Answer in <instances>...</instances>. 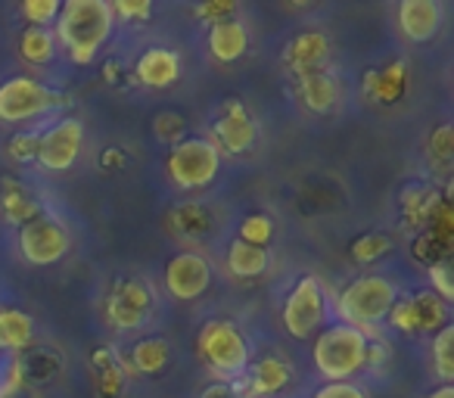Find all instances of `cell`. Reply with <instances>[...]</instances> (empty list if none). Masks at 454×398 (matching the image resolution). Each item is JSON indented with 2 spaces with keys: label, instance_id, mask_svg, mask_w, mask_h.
<instances>
[{
  "label": "cell",
  "instance_id": "cell-3",
  "mask_svg": "<svg viewBox=\"0 0 454 398\" xmlns=\"http://www.w3.org/2000/svg\"><path fill=\"white\" fill-rule=\"evenodd\" d=\"M398 302V290L389 277H380V274H367L358 277L355 284H348L346 290L336 299V311L348 327L361 330L380 324L383 317H389L392 305Z\"/></svg>",
  "mask_w": 454,
  "mask_h": 398
},
{
  "label": "cell",
  "instance_id": "cell-15",
  "mask_svg": "<svg viewBox=\"0 0 454 398\" xmlns=\"http://www.w3.org/2000/svg\"><path fill=\"white\" fill-rule=\"evenodd\" d=\"M134 75L146 88H168L181 78V57L168 47H150V51L140 53Z\"/></svg>",
  "mask_w": 454,
  "mask_h": 398
},
{
  "label": "cell",
  "instance_id": "cell-34",
  "mask_svg": "<svg viewBox=\"0 0 454 398\" xmlns=\"http://www.w3.org/2000/svg\"><path fill=\"white\" fill-rule=\"evenodd\" d=\"M429 280H433V290L442 302H454V286H451V268L445 261H435L429 265Z\"/></svg>",
  "mask_w": 454,
  "mask_h": 398
},
{
  "label": "cell",
  "instance_id": "cell-14",
  "mask_svg": "<svg viewBox=\"0 0 454 398\" xmlns=\"http://www.w3.org/2000/svg\"><path fill=\"white\" fill-rule=\"evenodd\" d=\"M442 26V7L435 0H402L398 4V28L411 41H429Z\"/></svg>",
  "mask_w": 454,
  "mask_h": 398
},
{
  "label": "cell",
  "instance_id": "cell-20",
  "mask_svg": "<svg viewBox=\"0 0 454 398\" xmlns=\"http://www.w3.org/2000/svg\"><path fill=\"white\" fill-rule=\"evenodd\" d=\"M327 53H330V41L321 32H305L296 41H290L286 47V66L293 72H305V69H317V66H327Z\"/></svg>",
  "mask_w": 454,
  "mask_h": 398
},
{
  "label": "cell",
  "instance_id": "cell-36",
  "mask_svg": "<svg viewBox=\"0 0 454 398\" xmlns=\"http://www.w3.org/2000/svg\"><path fill=\"white\" fill-rule=\"evenodd\" d=\"M113 7V16L119 13V16H125V20H150V13H153V4L150 0H119V4H109Z\"/></svg>",
  "mask_w": 454,
  "mask_h": 398
},
{
  "label": "cell",
  "instance_id": "cell-29",
  "mask_svg": "<svg viewBox=\"0 0 454 398\" xmlns=\"http://www.w3.org/2000/svg\"><path fill=\"white\" fill-rule=\"evenodd\" d=\"M392 249V240L386 234H364L352 243V259L361 261V265H371L380 255H386Z\"/></svg>",
  "mask_w": 454,
  "mask_h": 398
},
{
  "label": "cell",
  "instance_id": "cell-30",
  "mask_svg": "<svg viewBox=\"0 0 454 398\" xmlns=\"http://www.w3.org/2000/svg\"><path fill=\"white\" fill-rule=\"evenodd\" d=\"M59 0H26L22 4V16L32 22V28H47L59 16Z\"/></svg>",
  "mask_w": 454,
  "mask_h": 398
},
{
  "label": "cell",
  "instance_id": "cell-25",
  "mask_svg": "<svg viewBox=\"0 0 454 398\" xmlns=\"http://www.w3.org/2000/svg\"><path fill=\"white\" fill-rule=\"evenodd\" d=\"M404 84H408V69H404V63H392L389 69H383V72H367V78H364V90L373 100H383V103L395 100L404 90Z\"/></svg>",
  "mask_w": 454,
  "mask_h": 398
},
{
  "label": "cell",
  "instance_id": "cell-27",
  "mask_svg": "<svg viewBox=\"0 0 454 398\" xmlns=\"http://www.w3.org/2000/svg\"><path fill=\"white\" fill-rule=\"evenodd\" d=\"M168 364V342L153 336V339H140L131 348V371L137 373H159Z\"/></svg>",
  "mask_w": 454,
  "mask_h": 398
},
{
  "label": "cell",
  "instance_id": "cell-26",
  "mask_svg": "<svg viewBox=\"0 0 454 398\" xmlns=\"http://www.w3.org/2000/svg\"><path fill=\"white\" fill-rule=\"evenodd\" d=\"M20 53L26 63L47 66L57 57V38H53L51 28H26L20 38Z\"/></svg>",
  "mask_w": 454,
  "mask_h": 398
},
{
  "label": "cell",
  "instance_id": "cell-1",
  "mask_svg": "<svg viewBox=\"0 0 454 398\" xmlns=\"http://www.w3.org/2000/svg\"><path fill=\"white\" fill-rule=\"evenodd\" d=\"M115 26L106 0H66L57 16V38L69 51L72 63L88 66L109 41Z\"/></svg>",
  "mask_w": 454,
  "mask_h": 398
},
{
  "label": "cell",
  "instance_id": "cell-11",
  "mask_svg": "<svg viewBox=\"0 0 454 398\" xmlns=\"http://www.w3.org/2000/svg\"><path fill=\"white\" fill-rule=\"evenodd\" d=\"M212 284V265L196 253H177L165 265V290L181 302L200 299Z\"/></svg>",
  "mask_w": 454,
  "mask_h": 398
},
{
  "label": "cell",
  "instance_id": "cell-21",
  "mask_svg": "<svg viewBox=\"0 0 454 398\" xmlns=\"http://www.w3.org/2000/svg\"><path fill=\"white\" fill-rule=\"evenodd\" d=\"M0 212L13 224H28L41 215V206L28 187L20 181H0Z\"/></svg>",
  "mask_w": 454,
  "mask_h": 398
},
{
  "label": "cell",
  "instance_id": "cell-19",
  "mask_svg": "<svg viewBox=\"0 0 454 398\" xmlns=\"http://www.w3.org/2000/svg\"><path fill=\"white\" fill-rule=\"evenodd\" d=\"M131 367H125L119 361V355L109 348H97L90 355V373H94V389L100 398H119L125 389V377Z\"/></svg>",
  "mask_w": 454,
  "mask_h": 398
},
{
  "label": "cell",
  "instance_id": "cell-22",
  "mask_svg": "<svg viewBox=\"0 0 454 398\" xmlns=\"http://www.w3.org/2000/svg\"><path fill=\"white\" fill-rule=\"evenodd\" d=\"M35 339V321L32 315L20 308H0V352H20L32 346Z\"/></svg>",
  "mask_w": 454,
  "mask_h": 398
},
{
  "label": "cell",
  "instance_id": "cell-31",
  "mask_svg": "<svg viewBox=\"0 0 454 398\" xmlns=\"http://www.w3.org/2000/svg\"><path fill=\"white\" fill-rule=\"evenodd\" d=\"M38 144H41V131H22L16 137H10L7 144V156L13 162H35L38 159Z\"/></svg>",
  "mask_w": 454,
  "mask_h": 398
},
{
  "label": "cell",
  "instance_id": "cell-38",
  "mask_svg": "<svg viewBox=\"0 0 454 398\" xmlns=\"http://www.w3.org/2000/svg\"><path fill=\"white\" fill-rule=\"evenodd\" d=\"M200 398H247L243 392H237L231 383H212L208 389H202Z\"/></svg>",
  "mask_w": 454,
  "mask_h": 398
},
{
  "label": "cell",
  "instance_id": "cell-35",
  "mask_svg": "<svg viewBox=\"0 0 454 398\" xmlns=\"http://www.w3.org/2000/svg\"><path fill=\"white\" fill-rule=\"evenodd\" d=\"M234 13H237L234 0H221V4H200V7H196V16H200V20H206L208 26H215V22H221V20H234Z\"/></svg>",
  "mask_w": 454,
  "mask_h": 398
},
{
  "label": "cell",
  "instance_id": "cell-5",
  "mask_svg": "<svg viewBox=\"0 0 454 398\" xmlns=\"http://www.w3.org/2000/svg\"><path fill=\"white\" fill-rule=\"evenodd\" d=\"M168 177L171 183H177L181 190H196L206 187L218 177L221 168V152L212 140L202 137H190V140H177L168 152Z\"/></svg>",
  "mask_w": 454,
  "mask_h": 398
},
{
  "label": "cell",
  "instance_id": "cell-16",
  "mask_svg": "<svg viewBox=\"0 0 454 398\" xmlns=\"http://www.w3.org/2000/svg\"><path fill=\"white\" fill-rule=\"evenodd\" d=\"M299 97L311 113H330L340 100V84H336L333 72L327 66L299 72Z\"/></svg>",
  "mask_w": 454,
  "mask_h": 398
},
{
  "label": "cell",
  "instance_id": "cell-8",
  "mask_svg": "<svg viewBox=\"0 0 454 398\" xmlns=\"http://www.w3.org/2000/svg\"><path fill=\"white\" fill-rule=\"evenodd\" d=\"M69 246H72L69 230H66L57 218L38 215L35 222L22 224V230H20V249L28 265H38V268L57 265L59 259H66Z\"/></svg>",
  "mask_w": 454,
  "mask_h": 398
},
{
  "label": "cell",
  "instance_id": "cell-32",
  "mask_svg": "<svg viewBox=\"0 0 454 398\" xmlns=\"http://www.w3.org/2000/svg\"><path fill=\"white\" fill-rule=\"evenodd\" d=\"M271 234H274V224H271V218H268V215H249L247 222H243V228H240V240L253 243V246H262V249L268 246Z\"/></svg>",
  "mask_w": 454,
  "mask_h": 398
},
{
  "label": "cell",
  "instance_id": "cell-7",
  "mask_svg": "<svg viewBox=\"0 0 454 398\" xmlns=\"http://www.w3.org/2000/svg\"><path fill=\"white\" fill-rule=\"evenodd\" d=\"M324 308H327V293H324L317 277H302L284 305V327L296 339H309L324 324Z\"/></svg>",
  "mask_w": 454,
  "mask_h": 398
},
{
  "label": "cell",
  "instance_id": "cell-33",
  "mask_svg": "<svg viewBox=\"0 0 454 398\" xmlns=\"http://www.w3.org/2000/svg\"><path fill=\"white\" fill-rule=\"evenodd\" d=\"M451 152H454L451 125H442L439 131L429 137V156H433L439 165H448V162H451Z\"/></svg>",
  "mask_w": 454,
  "mask_h": 398
},
{
  "label": "cell",
  "instance_id": "cell-24",
  "mask_svg": "<svg viewBox=\"0 0 454 398\" xmlns=\"http://www.w3.org/2000/svg\"><path fill=\"white\" fill-rule=\"evenodd\" d=\"M268 261H271L268 249L253 246V243H243V240H234L231 243V253H227V271L240 280H249V277L265 274Z\"/></svg>",
  "mask_w": 454,
  "mask_h": 398
},
{
  "label": "cell",
  "instance_id": "cell-9",
  "mask_svg": "<svg viewBox=\"0 0 454 398\" xmlns=\"http://www.w3.org/2000/svg\"><path fill=\"white\" fill-rule=\"evenodd\" d=\"M84 146V125L78 119H63L41 131L38 162L47 171H69L78 162V152Z\"/></svg>",
  "mask_w": 454,
  "mask_h": 398
},
{
  "label": "cell",
  "instance_id": "cell-18",
  "mask_svg": "<svg viewBox=\"0 0 454 398\" xmlns=\"http://www.w3.org/2000/svg\"><path fill=\"white\" fill-rule=\"evenodd\" d=\"M249 32L240 20H221L208 28V51L218 63H234L247 53Z\"/></svg>",
  "mask_w": 454,
  "mask_h": 398
},
{
  "label": "cell",
  "instance_id": "cell-12",
  "mask_svg": "<svg viewBox=\"0 0 454 398\" xmlns=\"http://www.w3.org/2000/svg\"><path fill=\"white\" fill-rule=\"evenodd\" d=\"M392 327L404 330V333H417V330H433L445 327L448 324V308L435 293H420V296H411L404 302H395L389 311Z\"/></svg>",
  "mask_w": 454,
  "mask_h": 398
},
{
  "label": "cell",
  "instance_id": "cell-23",
  "mask_svg": "<svg viewBox=\"0 0 454 398\" xmlns=\"http://www.w3.org/2000/svg\"><path fill=\"white\" fill-rule=\"evenodd\" d=\"M171 234H177L181 240H200L212 230V212L200 203H184L175 206L168 215Z\"/></svg>",
  "mask_w": 454,
  "mask_h": 398
},
{
  "label": "cell",
  "instance_id": "cell-39",
  "mask_svg": "<svg viewBox=\"0 0 454 398\" xmlns=\"http://www.w3.org/2000/svg\"><path fill=\"white\" fill-rule=\"evenodd\" d=\"M429 398H454V386H439L435 392H429Z\"/></svg>",
  "mask_w": 454,
  "mask_h": 398
},
{
  "label": "cell",
  "instance_id": "cell-13",
  "mask_svg": "<svg viewBox=\"0 0 454 398\" xmlns=\"http://www.w3.org/2000/svg\"><path fill=\"white\" fill-rule=\"evenodd\" d=\"M215 140L224 152H249L259 140V125L249 119L243 103L231 100L221 119L215 121Z\"/></svg>",
  "mask_w": 454,
  "mask_h": 398
},
{
  "label": "cell",
  "instance_id": "cell-17",
  "mask_svg": "<svg viewBox=\"0 0 454 398\" xmlns=\"http://www.w3.org/2000/svg\"><path fill=\"white\" fill-rule=\"evenodd\" d=\"M247 371L249 373H243V377H247V392H243V395L247 398L274 395V392H280L290 383V364H286L284 358H274V355L259 358L253 367H247Z\"/></svg>",
  "mask_w": 454,
  "mask_h": 398
},
{
  "label": "cell",
  "instance_id": "cell-10",
  "mask_svg": "<svg viewBox=\"0 0 454 398\" xmlns=\"http://www.w3.org/2000/svg\"><path fill=\"white\" fill-rule=\"evenodd\" d=\"M153 299L150 286L144 280H125V284L115 286V293L106 302V321L113 324L115 330H134L144 327L153 315Z\"/></svg>",
  "mask_w": 454,
  "mask_h": 398
},
{
  "label": "cell",
  "instance_id": "cell-6",
  "mask_svg": "<svg viewBox=\"0 0 454 398\" xmlns=\"http://www.w3.org/2000/svg\"><path fill=\"white\" fill-rule=\"evenodd\" d=\"M66 97L35 78H10L0 84V121H28L63 106Z\"/></svg>",
  "mask_w": 454,
  "mask_h": 398
},
{
  "label": "cell",
  "instance_id": "cell-28",
  "mask_svg": "<svg viewBox=\"0 0 454 398\" xmlns=\"http://www.w3.org/2000/svg\"><path fill=\"white\" fill-rule=\"evenodd\" d=\"M433 361H435V373L442 377V386H451V379H454V324H445V327L435 333Z\"/></svg>",
  "mask_w": 454,
  "mask_h": 398
},
{
  "label": "cell",
  "instance_id": "cell-2",
  "mask_svg": "<svg viewBox=\"0 0 454 398\" xmlns=\"http://www.w3.org/2000/svg\"><path fill=\"white\" fill-rule=\"evenodd\" d=\"M371 361L364 330H355L348 324L327 327L315 342V367L327 383H348V377L361 371Z\"/></svg>",
  "mask_w": 454,
  "mask_h": 398
},
{
  "label": "cell",
  "instance_id": "cell-37",
  "mask_svg": "<svg viewBox=\"0 0 454 398\" xmlns=\"http://www.w3.org/2000/svg\"><path fill=\"white\" fill-rule=\"evenodd\" d=\"M315 398H367V395L355 383H327L315 392Z\"/></svg>",
  "mask_w": 454,
  "mask_h": 398
},
{
  "label": "cell",
  "instance_id": "cell-4",
  "mask_svg": "<svg viewBox=\"0 0 454 398\" xmlns=\"http://www.w3.org/2000/svg\"><path fill=\"white\" fill-rule=\"evenodd\" d=\"M200 358L221 377V383L243 377L249 367V346L231 321H208L196 336Z\"/></svg>",
  "mask_w": 454,
  "mask_h": 398
}]
</instances>
